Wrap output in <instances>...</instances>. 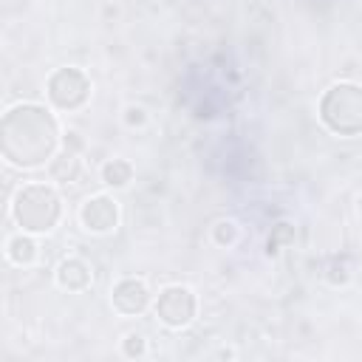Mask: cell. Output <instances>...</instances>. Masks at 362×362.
Wrapping results in <instances>:
<instances>
[{
  "mask_svg": "<svg viewBox=\"0 0 362 362\" xmlns=\"http://www.w3.org/2000/svg\"><path fill=\"white\" fill-rule=\"evenodd\" d=\"M130 178H133V167H130V161H124V158H110V161L102 167V181H105L107 187H113V189L127 187Z\"/></svg>",
  "mask_w": 362,
  "mask_h": 362,
  "instance_id": "30bf717a",
  "label": "cell"
},
{
  "mask_svg": "<svg viewBox=\"0 0 362 362\" xmlns=\"http://www.w3.org/2000/svg\"><path fill=\"white\" fill-rule=\"evenodd\" d=\"M79 173H82V164H79V158H76L74 150H65V153H59L57 158H51V178H54V181L74 184V181L79 178Z\"/></svg>",
  "mask_w": 362,
  "mask_h": 362,
  "instance_id": "9c48e42d",
  "label": "cell"
},
{
  "mask_svg": "<svg viewBox=\"0 0 362 362\" xmlns=\"http://www.w3.org/2000/svg\"><path fill=\"white\" fill-rule=\"evenodd\" d=\"M359 212H362V195H359Z\"/></svg>",
  "mask_w": 362,
  "mask_h": 362,
  "instance_id": "2e32d148",
  "label": "cell"
},
{
  "mask_svg": "<svg viewBox=\"0 0 362 362\" xmlns=\"http://www.w3.org/2000/svg\"><path fill=\"white\" fill-rule=\"evenodd\" d=\"M113 308L119 311V314H127V317H133V314H141L144 308H147V303H150V291H147V283L144 280H139V277H124V280H119L116 286H113Z\"/></svg>",
  "mask_w": 362,
  "mask_h": 362,
  "instance_id": "8992f818",
  "label": "cell"
},
{
  "mask_svg": "<svg viewBox=\"0 0 362 362\" xmlns=\"http://www.w3.org/2000/svg\"><path fill=\"white\" fill-rule=\"evenodd\" d=\"M14 221L25 229V232H51L54 223L59 221V195L54 187L48 184H23L14 195L11 204Z\"/></svg>",
  "mask_w": 362,
  "mask_h": 362,
  "instance_id": "6da1fadb",
  "label": "cell"
},
{
  "mask_svg": "<svg viewBox=\"0 0 362 362\" xmlns=\"http://www.w3.org/2000/svg\"><path fill=\"white\" fill-rule=\"evenodd\" d=\"M147 122V110L141 105H127L124 107V124L127 127H141Z\"/></svg>",
  "mask_w": 362,
  "mask_h": 362,
  "instance_id": "5bb4252c",
  "label": "cell"
},
{
  "mask_svg": "<svg viewBox=\"0 0 362 362\" xmlns=\"http://www.w3.org/2000/svg\"><path fill=\"white\" fill-rule=\"evenodd\" d=\"M79 221L88 232L105 235L110 229H116L119 223V206L110 195H93L79 206Z\"/></svg>",
  "mask_w": 362,
  "mask_h": 362,
  "instance_id": "5b68a950",
  "label": "cell"
},
{
  "mask_svg": "<svg viewBox=\"0 0 362 362\" xmlns=\"http://www.w3.org/2000/svg\"><path fill=\"white\" fill-rule=\"evenodd\" d=\"M90 96V82L79 68H59L48 79V99L59 110H76L88 102Z\"/></svg>",
  "mask_w": 362,
  "mask_h": 362,
  "instance_id": "3957f363",
  "label": "cell"
},
{
  "mask_svg": "<svg viewBox=\"0 0 362 362\" xmlns=\"http://www.w3.org/2000/svg\"><path fill=\"white\" fill-rule=\"evenodd\" d=\"M322 122L339 136H359L362 133V88L351 82H339L328 88L320 102Z\"/></svg>",
  "mask_w": 362,
  "mask_h": 362,
  "instance_id": "7a4b0ae2",
  "label": "cell"
},
{
  "mask_svg": "<svg viewBox=\"0 0 362 362\" xmlns=\"http://www.w3.org/2000/svg\"><path fill=\"white\" fill-rule=\"evenodd\" d=\"M156 314L170 328H184L195 317V294L187 286H167L156 300Z\"/></svg>",
  "mask_w": 362,
  "mask_h": 362,
  "instance_id": "277c9868",
  "label": "cell"
},
{
  "mask_svg": "<svg viewBox=\"0 0 362 362\" xmlns=\"http://www.w3.org/2000/svg\"><path fill=\"white\" fill-rule=\"evenodd\" d=\"M65 150H74V153L82 150V139H79L76 130H68V133H65Z\"/></svg>",
  "mask_w": 362,
  "mask_h": 362,
  "instance_id": "9a60e30c",
  "label": "cell"
},
{
  "mask_svg": "<svg viewBox=\"0 0 362 362\" xmlns=\"http://www.w3.org/2000/svg\"><path fill=\"white\" fill-rule=\"evenodd\" d=\"M212 240L218 246H232L238 240V223L235 221H218L212 226Z\"/></svg>",
  "mask_w": 362,
  "mask_h": 362,
  "instance_id": "8fae6325",
  "label": "cell"
},
{
  "mask_svg": "<svg viewBox=\"0 0 362 362\" xmlns=\"http://www.w3.org/2000/svg\"><path fill=\"white\" fill-rule=\"evenodd\" d=\"M122 354L124 356H144L147 354V339H144V334H139V331H130L124 339H122Z\"/></svg>",
  "mask_w": 362,
  "mask_h": 362,
  "instance_id": "7c38bea8",
  "label": "cell"
},
{
  "mask_svg": "<svg viewBox=\"0 0 362 362\" xmlns=\"http://www.w3.org/2000/svg\"><path fill=\"white\" fill-rule=\"evenodd\" d=\"M57 283H59V288H68V291H85L93 283L90 266L79 257H65L57 266Z\"/></svg>",
  "mask_w": 362,
  "mask_h": 362,
  "instance_id": "52a82bcc",
  "label": "cell"
},
{
  "mask_svg": "<svg viewBox=\"0 0 362 362\" xmlns=\"http://www.w3.org/2000/svg\"><path fill=\"white\" fill-rule=\"evenodd\" d=\"M291 235H294V232H291V226H288V223H277V226H274V232L269 235V243H266L269 249H266V252H269V255H277V252H280V240H286V243H288V240H291Z\"/></svg>",
  "mask_w": 362,
  "mask_h": 362,
  "instance_id": "4fadbf2b",
  "label": "cell"
},
{
  "mask_svg": "<svg viewBox=\"0 0 362 362\" xmlns=\"http://www.w3.org/2000/svg\"><path fill=\"white\" fill-rule=\"evenodd\" d=\"M6 257H8L14 266H31V263L37 260V240H34L31 235H25V232L8 238V243H6Z\"/></svg>",
  "mask_w": 362,
  "mask_h": 362,
  "instance_id": "ba28073f",
  "label": "cell"
}]
</instances>
